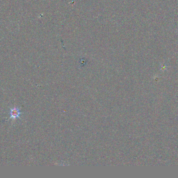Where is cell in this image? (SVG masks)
<instances>
[{"instance_id": "cell-1", "label": "cell", "mask_w": 178, "mask_h": 178, "mask_svg": "<svg viewBox=\"0 0 178 178\" xmlns=\"http://www.w3.org/2000/svg\"><path fill=\"white\" fill-rule=\"evenodd\" d=\"M23 113L20 111V109L17 107H14V108L11 109L10 110V118L13 119H15L16 118H20V116Z\"/></svg>"}]
</instances>
